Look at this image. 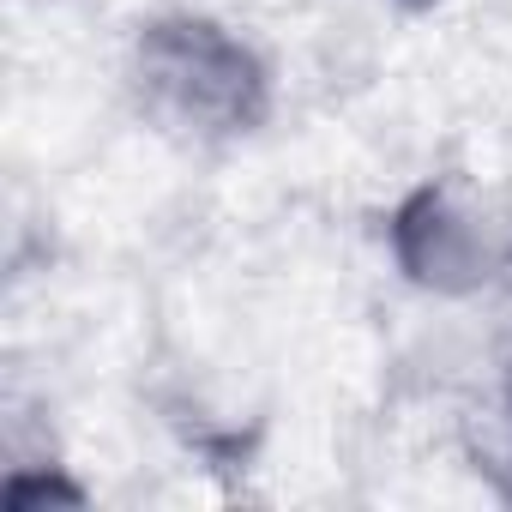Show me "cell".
<instances>
[{"instance_id": "1", "label": "cell", "mask_w": 512, "mask_h": 512, "mask_svg": "<svg viewBox=\"0 0 512 512\" xmlns=\"http://www.w3.org/2000/svg\"><path fill=\"white\" fill-rule=\"evenodd\" d=\"M139 109L175 139H235L266 115V67L211 19H157L133 43Z\"/></svg>"}, {"instance_id": "2", "label": "cell", "mask_w": 512, "mask_h": 512, "mask_svg": "<svg viewBox=\"0 0 512 512\" xmlns=\"http://www.w3.org/2000/svg\"><path fill=\"white\" fill-rule=\"evenodd\" d=\"M392 253L422 290L464 296V290H482L500 272L506 241L452 187H416L392 217Z\"/></svg>"}, {"instance_id": "3", "label": "cell", "mask_w": 512, "mask_h": 512, "mask_svg": "<svg viewBox=\"0 0 512 512\" xmlns=\"http://www.w3.org/2000/svg\"><path fill=\"white\" fill-rule=\"evenodd\" d=\"M506 392H512V362H506Z\"/></svg>"}, {"instance_id": "4", "label": "cell", "mask_w": 512, "mask_h": 512, "mask_svg": "<svg viewBox=\"0 0 512 512\" xmlns=\"http://www.w3.org/2000/svg\"><path fill=\"white\" fill-rule=\"evenodd\" d=\"M404 7H422V0H404Z\"/></svg>"}]
</instances>
